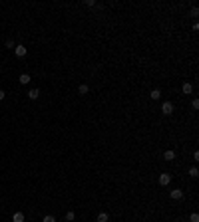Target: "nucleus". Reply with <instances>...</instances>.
<instances>
[{"mask_svg": "<svg viewBox=\"0 0 199 222\" xmlns=\"http://www.w3.org/2000/svg\"><path fill=\"white\" fill-rule=\"evenodd\" d=\"M169 183H171V175H169V173H161V176H159V184L165 186V184H169Z\"/></svg>", "mask_w": 199, "mask_h": 222, "instance_id": "nucleus-1", "label": "nucleus"}, {"mask_svg": "<svg viewBox=\"0 0 199 222\" xmlns=\"http://www.w3.org/2000/svg\"><path fill=\"white\" fill-rule=\"evenodd\" d=\"M161 111H163L165 115H171V113H173V105H171V101H165V103L161 105Z\"/></svg>", "mask_w": 199, "mask_h": 222, "instance_id": "nucleus-2", "label": "nucleus"}, {"mask_svg": "<svg viewBox=\"0 0 199 222\" xmlns=\"http://www.w3.org/2000/svg\"><path fill=\"white\" fill-rule=\"evenodd\" d=\"M26 52H28V50H26L24 46H16V48H14V54H16L18 58H24V56H26Z\"/></svg>", "mask_w": 199, "mask_h": 222, "instance_id": "nucleus-3", "label": "nucleus"}, {"mask_svg": "<svg viewBox=\"0 0 199 222\" xmlns=\"http://www.w3.org/2000/svg\"><path fill=\"white\" fill-rule=\"evenodd\" d=\"M171 198L173 200H181V198H183V190H179V189L171 190Z\"/></svg>", "mask_w": 199, "mask_h": 222, "instance_id": "nucleus-4", "label": "nucleus"}, {"mask_svg": "<svg viewBox=\"0 0 199 222\" xmlns=\"http://www.w3.org/2000/svg\"><path fill=\"white\" fill-rule=\"evenodd\" d=\"M28 97L34 101V99H38V97H40V91H38V89H30V91H28Z\"/></svg>", "mask_w": 199, "mask_h": 222, "instance_id": "nucleus-5", "label": "nucleus"}, {"mask_svg": "<svg viewBox=\"0 0 199 222\" xmlns=\"http://www.w3.org/2000/svg\"><path fill=\"white\" fill-rule=\"evenodd\" d=\"M88 91H90V87H88L86 83H82V85H80V87H78V93H80V95H86Z\"/></svg>", "mask_w": 199, "mask_h": 222, "instance_id": "nucleus-6", "label": "nucleus"}, {"mask_svg": "<svg viewBox=\"0 0 199 222\" xmlns=\"http://www.w3.org/2000/svg\"><path fill=\"white\" fill-rule=\"evenodd\" d=\"M18 81H20V83H22V85H26L28 81H30V75H28V73H22V75H20V78H18Z\"/></svg>", "mask_w": 199, "mask_h": 222, "instance_id": "nucleus-7", "label": "nucleus"}, {"mask_svg": "<svg viewBox=\"0 0 199 222\" xmlns=\"http://www.w3.org/2000/svg\"><path fill=\"white\" fill-rule=\"evenodd\" d=\"M163 159H165V161H173V159H175V153H173V151H165V153H163Z\"/></svg>", "mask_w": 199, "mask_h": 222, "instance_id": "nucleus-8", "label": "nucleus"}, {"mask_svg": "<svg viewBox=\"0 0 199 222\" xmlns=\"http://www.w3.org/2000/svg\"><path fill=\"white\" fill-rule=\"evenodd\" d=\"M12 222H24V214H22V212H16V214L12 216Z\"/></svg>", "mask_w": 199, "mask_h": 222, "instance_id": "nucleus-9", "label": "nucleus"}, {"mask_svg": "<svg viewBox=\"0 0 199 222\" xmlns=\"http://www.w3.org/2000/svg\"><path fill=\"white\" fill-rule=\"evenodd\" d=\"M108 218H110L108 212H100V214H98V222H108Z\"/></svg>", "mask_w": 199, "mask_h": 222, "instance_id": "nucleus-10", "label": "nucleus"}, {"mask_svg": "<svg viewBox=\"0 0 199 222\" xmlns=\"http://www.w3.org/2000/svg\"><path fill=\"white\" fill-rule=\"evenodd\" d=\"M181 89H183V93H191V91H193V85H191V83H183V87H181Z\"/></svg>", "mask_w": 199, "mask_h": 222, "instance_id": "nucleus-11", "label": "nucleus"}, {"mask_svg": "<svg viewBox=\"0 0 199 222\" xmlns=\"http://www.w3.org/2000/svg\"><path fill=\"white\" fill-rule=\"evenodd\" d=\"M149 97H151V99H159V97H161V91H159V89H153V91L149 93Z\"/></svg>", "mask_w": 199, "mask_h": 222, "instance_id": "nucleus-12", "label": "nucleus"}, {"mask_svg": "<svg viewBox=\"0 0 199 222\" xmlns=\"http://www.w3.org/2000/svg\"><path fill=\"white\" fill-rule=\"evenodd\" d=\"M189 175H191L193 178H197V176H199V170H197V167H191V169H189Z\"/></svg>", "mask_w": 199, "mask_h": 222, "instance_id": "nucleus-13", "label": "nucleus"}, {"mask_svg": "<svg viewBox=\"0 0 199 222\" xmlns=\"http://www.w3.org/2000/svg\"><path fill=\"white\" fill-rule=\"evenodd\" d=\"M74 218H76V214H74V212H68V214H66V220H68V222L74 220Z\"/></svg>", "mask_w": 199, "mask_h": 222, "instance_id": "nucleus-14", "label": "nucleus"}, {"mask_svg": "<svg viewBox=\"0 0 199 222\" xmlns=\"http://www.w3.org/2000/svg\"><path fill=\"white\" fill-rule=\"evenodd\" d=\"M44 222H56V218H54V216H50V214H48V216H44Z\"/></svg>", "mask_w": 199, "mask_h": 222, "instance_id": "nucleus-15", "label": "nucleus"}, {"mask_svg": "<svg viewBox=\"0 0 199 222\" xmlns=\"http://www.w3.org/2000/svg\"><path fill=\"white\" fill-rule=\"evenodd\" d=\"M189 220H191V222H199V216H197V214H195V212H193V214H191V216H189Z\"/></svg>", "mask_w": 199, "mask_h": 222, "instance_id": "nucleus-16", "label": "nucleus"}, {"mask_svg": "<svg viewBox=\"0 0 199 222\" xmlns=\"http://www.w3.org/2000/svg\"><path fill=\"white\" fill-rule=\"evenodd\" d=\"M191 105H193V109H199V101H197V99H193Z\"/></svg>", "mask_w": 199, "mask_h": 222, "instance_id": "nucleus-17", "label": "nucleus"}, {"mask_svg": "<svg viewBox=\"0 0 199 222\" xmlns=\"http://www.w3.org/2000/svg\"><path fill=\"white\" fill-rule=\"evenodd\" d=\"M4 97H6V93H4V91H2V89H0V101H2V99H4Z\"/></svg>", "mask_w": 199, "mask_h": 222, "instance_id": "nucleus-18", "label": "nucleus"}]
</instances>
